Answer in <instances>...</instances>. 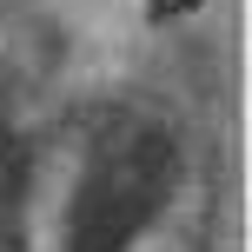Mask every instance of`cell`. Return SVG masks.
<instances>
[{
  "mask_svg": "<svg viewBox=\"0 0 252 252\" xmlns=\"http://www.w3.org/2000/svg\"><path fill=\"white\" fill-rule=\"evenodd\" d=\"M179 139L153 113L106 106L87 126L80 186L66 199V252H133V239L173 206Z\"/></svg>",
  "mask_w": 252,
  "mask_h": 252,
  "instance_id": "obj_1",
  "label": "cell"
},
{
  "mask_svg": "<svg viewBox=\"0 0 252 252\" xmlns=\"http://www.w3.org/2000/svg\"><path fill=\"white\" fill-rule=\"evenodd\" d=\"M13 206H20V139L0 113V252H7V232H13Z\"/></svg>",
  "mask_w": 252,
  "mask_h": 252,
  "instance_id": "obj_2",
  "label": "cell"
}]
</instances>
